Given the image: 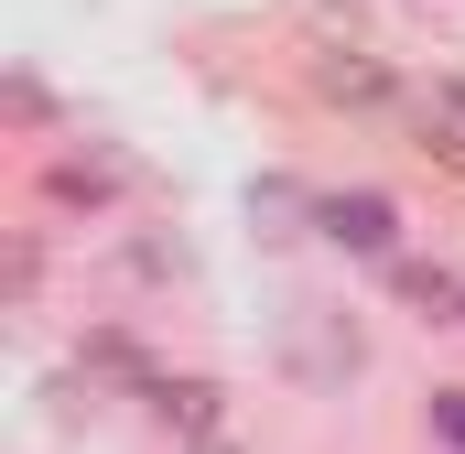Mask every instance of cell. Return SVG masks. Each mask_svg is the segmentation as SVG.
Listing matches in <instances>:
<instances>
[{
	"label": "cell",
	"mask_w": 465,
	"mask_h": 454,
	"mask_svg": "<svg viewBox=\"0 0 465 454\" xmlns=\"http://www.w3.org/2000/svg\"><path fill=\"white\" fill-rule=\"evenodd\" d=\"M163 422L195 444V433H228V390L217 379H184V390H163Z\"/></svg>",
	"instance_id": "5"
},
{
	"label": "cell",
	"mask_w": 465,
	"mask_h": 454,
	"mask_svg": "<svg viewBox=\"0 0 465 454\" xmlns=\"http://www.w3.org/2000/svg\"><path fill=\"white\" fill-rule=\"evenodd\" d=\"M314 217H325V238L357 249V260H390V249H401V206H390V195H325Z\"/></svg>",
	"instance_id": "4"
},
{
	"label": "cell",
	"mask_w": 465,
	"mask_h": 454,
	"mask_svg": "<svg viewBox=\"0 0 465 454\" xmlns=\"http://www.w3.org/2000/svg\"><path fill=\"white\" fill-rule=\"evenodd\" d=\"M141 173H130V152H109V141H87V152H54L44 163V195L54 206H119Z\"/></svg>",
	"instance_id": "1"
},
{
	"label": "cell",
	"mask_w": 465,
	"mask_h": 454,
	"mask_svg": "<svg viewBox=\"0 0 465 454\" xmlns=\"http://www.w3.org/2000/svg\"><path fill=\"white\" fill-rule=\"evenodd\" d=\"M184 454H249V444H238V433H195Z\"/></svg>",
	"instance_id": "6"
},
{
	"label": "cell",
	"mask_w": 465,
	"mask_h": 454,
	"mask_svg": "<svg viewBox=\"0 0 465 454\" xmlns=\"http://www.w3.org/2000/svg\"><path fill=\"white\" fill-rule=\"evenodd\" d=\"M314 98H325V109H401V76H390L368 44H325V54H314Z\"/></svg>",
	"instance_id": "2"
},
{
	"label": "cell",
	"mask_w": 465,
	"mask_h": 454,
	"mask_svg": "<svg viewBox=\"0 0 465 454\" xmlns=\"http://www.w3.org/2000/svg\"><path fill=\"white\" fill-rule=\"evenodd\" d=\"M292 368L336 390V379H357V368H368V346H357V325H347V314H325V303H303V325H292Z\"/></svg>",
	"instance_id": "3"
}]
</instances>
